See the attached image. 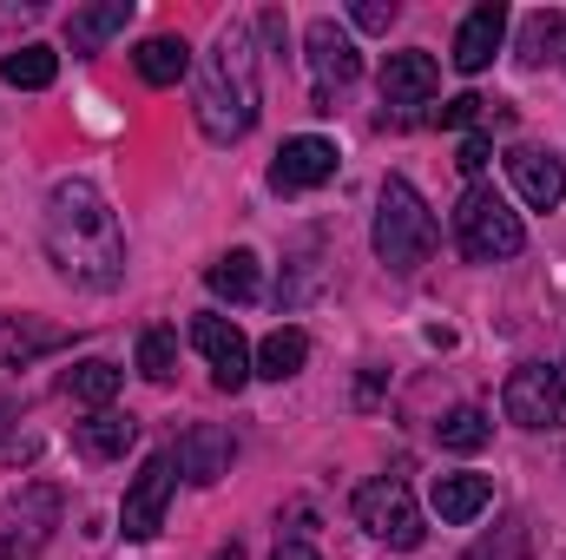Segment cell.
Returning a JSON list of instances; mask_svg holds the SVG:
<instances>
[{
  "label": "cell",
  "instance_id": "836d02e7",
  "mask_svg": "<svg viewBox=\"0 0 566 560\" xmlns=\"http://www.w3.org/2000/svg\"><path fill=\"white\" fill-rule=\"evenodd\" d=\"M560 376H566V370H560Z\"/></svg>",
  "mask_w": 566,
  "mask_h": 560
},
{
  "label": "cell",
  "instance_id": "1f68e13d",
  "mask_svg": "<svg viewBox=\"0 0 566 560\" xmlns=\"http://www.w3.org/2000/svg\"><path fill=\"white\" fill-rule=\"evenodd\" d=\"M277 560H316L310 535H290V541H277Z\"/></svg>",
  "mask_w": 566,
  "mask_h": 560
},
{
  "label": "cell",
  "instance_id": "d4e9b609",
  "mask_svg": "<svg viewBox=\"0 0 566 560\" xmlns=\"http://www.w3.org/2000/svg\"><path fill=\"white\" fill-rule=\"evenodd\" d=\"M434 435H441V448H454V455H474V448H488L494 422H488V409L461 403V409H448V416L434 422Z\"/></svg>",
  "mask_w": 566,
  "mask_h": 560
},
{
  "label": "cell",
  "instance_id": "83f0119b",
  "mask_svg": "<svg viewBox=\"0 0 566 560\" xmlns=\"http://www.w3.org/2000/svg\"><path fill=\"white\" fill-rule=\"evenodd\" d=\"M461 560H534V541H527V528H521V521H501L494 535H481Z\"/></svg>",
  "mask_w": 566,
  "mask_h": 560
},
{
  "label": "cell",
  "instance_id": "d6a6232c",
  "mask_svg": "<svg viewBox=\"0 0 566 560\" xmlns=\"http://www.w3.org/2000/svg\"><path fill=\"white\" fill-rule=\"evenodd\" d=\"M211 560H244V548H238V541H231V548H218V554Z\"/></svg>",
  "mask_w": 566,
  "mask_h": 560
},
{
  "label": "cell",
  "instance_id": "ac0fdd59",
  "mask_svg": "<svg viewBox=\"0 0 566 560\" xmlns=\"http://www.w3.org/2000/svg\"><path fill=\"white\" fill-rule=\"evenodd\" d=\"M133 66H139L145 86H178V80L191 73V46H185L178 33H151L139 53H133Z\"/></svg>",
  "mask_w": 566,
  "mask_h": 560
},
{
  "label": "cell",
  "instance_id": "44dd1931",
  "mask_svg": "<svg viewBox=\"0 0 566 560\" xmlns=\"http://www.w3.org/2000/svg\"><path fill=\"white\" fill-rule=\"evenodd\" d=\"M303 363H310V336H303V330H271V336L258 343V356H251V370L271 376V383H290Z\"/></svg>",
  "mask_w": 566,
  "mask_h": 560
},
{
  "label": "cell",
  "instance_id": "7c38bea8",
  "mask_svg": "<svg viewBox=\"0 0 566 560\" xmlns=\"http://www.w3.org/2000/svg\"><path fill=\"white\" fill-rule=\"evenodd\" d=\"M336 139H316V133H303V139H283L277 165H271V185L277 191H316V185H329L336 178Z\"/></svg>",
  "mask_w": 566,
  "mask_h": 560
},
{
  "label": "cell",
  "instance_id": "7a4b0ae2",
  "mask_svg": "<svg viewBox=\"0 0 566 560\" xmlns=\"http://www.w3.org/2000/svg\"><path fill=\"white\" fill-rule=\"evenodd\" d=\"M264 113V80H258V40L244 20L218 27L205 66H198V133L211 145L244 139Z\"/></svg>",
  "mask_w": 566,
  "mask_h": 560
},
{
  "label": "cell",
  "instance_id": "6da1fadb",
  "mask_svg": "<svg viewBox=\"0 0 566 560\" xmlns=\"http://www.w3.org/2000/svg\"><path fill=\"white\" fill-rule=\"evenodd\" d=\"M46 258L73 290H113L126 278V231L119 211L106 205V191L93 178H60L46 191V218H40Z\"/></svg>",
  "mask_w": 566,
  "mask_h": 560
},
{
  "label": "cell",
  "instance_id": "f546056e",
  "mask_svg": "<svg viewBox=\"0 0 566 560\" xmlns=\"http://www.w3.org/2000/svg\"><path fill=\"white\" fill-rule=\"evenodd\" d=\"M356 27L363 33H389L396 27V0H356Z\"/></svg>",
  "mask_w": 566,
  "mask_h": 560
},
{
  "label": "cell",
  "instance_id": "30bf717a",
  "mask_svg": "<svg viewBox=\"0 0 566 560\" xmlns=\"http://www.w3.org/2000/svg\"><path fill=\"white\" fill-rule=\"evenodd\" d=\"M310 73H316V113H329V93H343L363 73V53L336 20H310Z\"/></svg>",
  "mask_w": 566,
  "mask_h": 560
},
{
  "label": "cell",
  "instance_id": "52a82bcc",
  "mask_svg": "<svg viewBox=\"0 0 566 560\" xmlns=\"http://www.w3.org/2000/svg\"><path fill=\"white\" fill-rule=\"evenodd\" d=\"M501 409L521 428H566V376L547 363H521L501 390Z\"/></svg>",
  "mask_w": 566,
  "mask_h": 560
},
{
  "label": "cell",
  "instance_id": "9c48e42d",
  "mask_svg": "<svg viewBox=\"0 0 566 560\" xmlns=\"http://www.w3.org/2000/svg\"><path fill=\"white\" fill-rule=\"evenodd\" d=\"M191 350L211 363V383H218L224 396H238V390L251 383V343L238 336L231 317H191Z\"/></svg>",
  "mask_w": 566,
  "mask_h": 560
},
{
  "label": "cell",
  "instance_id": "603a6c76",
  "mask_svg": "<svg viewBox=\"0 0 566 560\" xmlns=\"http://www.w3.org/2000/svg\"><path fill=\"white\" fill-rule=\"evenodd\" d=\"M119 383H126V376H119V363H106V356H86V363L66 370V396H73V403H93V409H106V403L119 396Z\"/></svg>",
  "mask_w": 566,
  "mask_h": 560
},
{
  "label": "cell",
  "instance_id": "7402d4cb",
  "mask_svg": "<svg viewBox=\"0 0 566 560\" xmlns=\"http://www.w3.org/2000/svg\"><path fill=\"white\" fill-rule=\"evenodd\" d=\"M205 283L218 290V297H231V303H258V290H264V271H258V251H224Z\"/></svg>",
  "mask_w": 566,
  "mask_h": 560
},
{
  "label": "cell",
  "instance_id": "4dcf8cb0",
  "mask_svg": "<svg viewBox=\"0 0 566 560\" xmlns=\"http://www.w3.org/2000/svg\"><path fill=\"white\" fill-rule=\"evenodd\" d=\"M454 165H461V172H468V178L481 185V172H488V139H481V133H474V139H461V152H454Z\"/></svg>",
  "mask_w": 566,
  "mask_h": 560
},
{
  "label": "cell",
  "instance_id": "5bb4252c",
  "mask_svg": "<svg viewBox=\"0 0 566 560\" xmlns=\"http://www.w3.org/2000/svg\"><path fill=\"white\" fill-rule=\"evenodd\" d=\"M507 178H514V191H521L534 211H554L566 198V165L554 152H541V145H514V152H507Z\"/></svg>",
  "mask_w": 566,
  "mask_h": 560
},
{
  "label": "cell",
  "instance_id": "277c9868",
  "mask_svg": "<svg viewBox=\"0 0 566 560\" xmlns=\"http://www.w3.org/2000/svg\"><path fill=\"white\" fill-rule=\"evenodd\" d=\"M454 238L474 265H507L521 258L527 231H521V211H507V198L494 185H468L461 205H454Z\"/></svg>",
  "mask_w": 566,
  "mask_h": 560
},
{
  "label": "cell",
  "instance_id": "3957f363",
  "mask_svg": "<svg viewBox=\"0 0 566 560\" xmlns=\"http://www.w3.org/2000/svg\"><path fill=\"white\" fill-rule=\"evenodd\" d=\"M434 238H441V225H434L422 191L402 172L382 178V198H376V258L396 278H409V271H422L428 258H434Z\"/></svg>",
  "mask_w": 566,
  "mask_h": 560
},
{
  "label": "cell",
  "instance_id": "9a60e30c",
  "mask_svg": "<svg viewBox=\"0 0 566 560\" xmlns=\"http://www.w3.org/2000/svg\"><path fill=\"white\" fill-rule=\"evenodd\" d=\"M501 40H507V7H501V0L474 7V13L461 20V33H454V66H461V73H488L494 53H501Z\"/></svg>",
  "mask_w": 566,
  "mask_h": 560
},
{
  "label": "cell",
  "instance_id": "ffe728a7",
  "mask_svg": "<svg viewBox=\"0 0 566 560\" xmlns=\"http://www.w3.org/2000/svg\"><path fill=\"white\" fill-rule=\"evenodd\" d=\"M566 60V13H527L521 20V66H554Z\"/></svg>",
  "mask_w": 566,
  "mask_h": 560
},
{
  "label": "cell",
  "instance_id": "4316f807",
  "mask_svg": "<svg viewBox=\"0 0 566 560\" xmlns=\"http://www.w3.org/2000/svg\"><path fill=\"white\" fill-rule=\"evenodd\" d=\"M139 370H145V383H171V376H178V330H145L139 336Z\"/></svg>",
  "mask_w": 566,
  "mask_h": 560
},
{
  "label": "cell",
  "instance_id": "cb8c5ba5",
  "mask_svg": "<svg viewBox=\"0 0 566 560\" xmlns=\"http://www.w3.org/2000/svg\"><path fill=\"white\" fill-rule=\"evenodd\" d=\"M60 343H66V330H46V323H27V317H20V323L0 330V363H7V370H27L40 350H60Z\"/></svg>",
  "mask_w": 566,
  "mask_h": 560
},
{
  "label": "cell",
  "instance_id": "e0dca14e",
  "mask_svg": "<svg viewBox=\"0 0 566 560\" xmlns=\"http://www.w3.org/2000/svg\"><path fill=\"white\" fill-rule=\"evenodd\" d=\"M126 20H133V0H99V7H80V13L66 20V46H73V53H99L113 33H126Z\"/></svg>",
  "mask_w": 566,
  "mask_h": 560
},
{
  "label": "cell",
  "instance_id": "8992f818",
  "mask_svg": "<svg viewBox=\"0 0 566 560\" xmlns=\"http://www.w3.org/2000/svg\"><path fill=\"white\" fill-rule=\"evenodd\" d=\"M53 528H60V488L33 481V488L7 495V508H0V560H33Z\"/></svg>",
  "mask_w": 566,
  "mask_h": 560
},
{
  "label": "cell",
  "instance_id": "4fadbf2b",
  "mask_svg": "<svg viewBox=\"0 0 566 560\" xmlns=\"http://www.w3.org/2000/svg\"><path fill=\"white\" fill-rule=\"evenodd\" d=\"M178 475L185 481H198V488H211V481H224L231 475V455H238V442H231V428H211V422H198V428H185L178 435Z\"/></svg>",
  "mask_w": 566,
  "mask_h": 560
},
{
  "label": "cell",
  "instance_id": "484cf974",
  "mask_svg": "<svg viewBox=\"0 0 566 560\" xmlns=\"http://www.w3.org/2000/svg\"><path fill=\"white\" fill-rule=\"evenodd\" d=\"M53 73H60V53H53V46H20V53L0 60V80H7V86H27V93L53 86Z\"/></svg>",
  "mask_w": 566,
  "mask_h": 560
},
{
  "label": "cell",
  "instance_id": "2e32d148",
  "mask_svg": "<svg viewBox=\"0 0 566 560\" xmlns=\"http://www.w3.org/2000/svg\"><path fill=\"white\" fill-rule=\"evenodd\" d=\"M488 501H494V481H488V475H434V515H441L448 528L481 521Z\"/></svg>",
  "mask_w": 566,
  "mask_h": 560
},
{
  "label": "cell",
  "instance_id": "ba28073f",
  "mask_svg": "<svg viewBox=\"0 0 566 560\" xmlns=\"http://www.w3.org/2000/svg\"><path fill=\"white\" fill-rule=\"evenodd\" d=\"M171 488H178V455H171V448H158L139 475H133V488H126V508H119V528H126V541H151V535L165 528Z\"/></svg>",
  "mask_w": 566,
  "mask_h": 560
},
{
  "label": "cell",
  "instance_id": "8fae6325",
  "mask_svg": "<svg viewBox=\"0 0 566 560\" xmlns=\"http://www.w3.org/2000/svg\"><path fill=\"white\" fill-rule=\"evenodd\" d=\"M434 86H441V66H434V53H422V46L382 60V106H389V113H416V106H428Z\"/></svg>",
  "mask_w": 566,
  "mask_h": 560
},
{
  "label": "cell",
  "instance_id": "d6986e66",
  "mask_svg": "<svg viewBox=\"0 0 566 560\" xmlns=\"http://www.w3.org/2000/svg\"><path fill=\"white\" fill-rule=\"evenodd\" d=\"M133 442H139V422L119 416V409H93V416L80 422V448H86L93 462H119Z\"/></svg>",
  "mask_w": 566,
  "mask_h": 560
},
{
  "label": "cell",
  "instance_id": "f1b7e54d",
  "mask_svg": "<svg viewBox=\"0 0 566 560\" xmlns=\"http://www.w3.org/2000/svg\"><path fill=\"white\" fill-rule=\"evenodd\" d=\"M488 106H494V100H474V93H461V100H448L434 120H441L448 133H461V126H488Z\"/></svg>",
  "mask_w": 566,
  "mask_h": 560
},
{
  "label": "cell",
  "instance_id": "5b68a950",
  "mask_svg": "<svg viewBox=\"0 0 566 560\" xmlns=\"http://www.w3.org/2000/svg\"><path fill=\"white\" fill-rule=\"evenodd\" d=\"M356 521H363V535H376L382 548H422V508H416V495H409V481L402 475H376V481H363L356 488Z\"/></svg>",
  "mask_w": 566,
  "mask_h": 560
}]
</instances>
